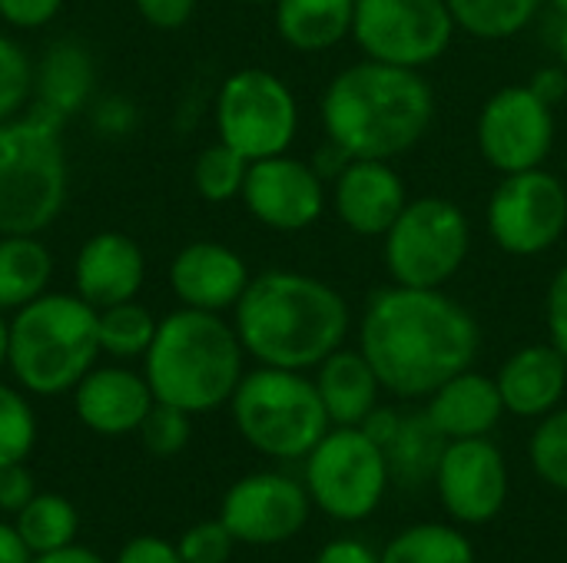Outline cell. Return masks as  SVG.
Returning a JSON list of instances; mask_svg holds the SVG:
<instances>
[{"label": "cell", "instance_id": "1", "mask_svg": "<svg viewBox=\"0 0 567 563\" xmlns=\"http://www.w3.org/2000/svg\"><path fill=\"white\" fill-rule=\"evenodd\" d=\"M475 315L442 289L392 285L369 299L359 348L385 392L429 398L449 378L472 368L478 355Z\"/></svg>", "mask_w": 567, "mask_h": 563}, {"label": "cell", "instance_id": "2", "mask_svg": "<svg viewBox=\"0 0 567 563\" xmlns=\"http://www.w3.org/2000/svg\"><path fill=\"white\" fill-rule=\"evenodd\" d=\"M243 348L272 368H319L349 335V305L322 279L272 269L249 279L236 302Z\"/></svg>", "mask_w": 567, "mask_h": 563}, {"label": "cell", "instance_id": "3", "mask_svg": "<svg viewBox=\"0 0 567 563\" xmlns=\"http://www.w3.org/2000/svg\"><path fill=\"white\" fill-rule=\"evenodd\" d=\"M435 119V93L412 66L362 60L346 66L322 96L326 136L352 159H395Z\"/></svg>", "mask_w": 567, "mask_h": 563}, {"label": "cell", "instance_id": "4", "mask_svg": "<svg viewBox=\"0 0 567 563\" xmlns=\"http://www.w3.org/2000/svg\"><path fill=\"white\" fill-rule=\"evenodd\" d=\"M243 342L236 325L223 322L219 312L179 309L166 315L146 362V382L156 402L176 405L189 415L226 405L243 382Z\"/></svg>", "mask_w": 567, "mask_h": 563}, {"label": "cell", "instance_id": "5", "mask_svg": "<svg viewBox=\"0 0 567 563\" xmlns=\"http://www.w3.org/2000/svg\"><path fill=\"white\" fill-rule=\"evenodd\" d=\"M96 355V309L80 295L43 292L10 319L7 365L33 395H63L76 388Z\"/></svg>", "mask_w": 567, "mask_h": 563}, {"label": "cell", "instance_id": "6", "mask_svg": "<svg viewBox=\"0 0 567 563\" xmlns=\"http://www.w3.org/2000/svg\"><path fill=\"white\" fill-rule=\"evenodd\" d=\"M60 123L30 110L0 123V236H40L66 202V153Z\"/></svg>", "mask_w": 567, "mask_h": 563}, {"label": "cell", "instance_id": "7", "mask_svg": "<svg viewBox=\"0 0 567 563\" xmlns=\"http://www.w3.org/2000/svg\"><path fill=\"white\" fill-rule=\"evenodd\" d=\"M229 405L239 435L259 455L279 461L306 458L332 425L316 382H309L302 372L272 365L243 375Z\"/></svg>", "mask_w": 567, "mask_h": 563}, {"label": "cell", "instance_id": "8", "mask_svg": "<svg viewBox=\"0 0 567 563\" xmlns=\"http://www.w3.org/2000/svg\"><path fill=\"white\" fill-rule=\"evenodd\" d=\"M472 226L462 206L442 196L412 199L385 232V265L395 285L442 289L465 265Z\"/></svg>", "mask_w": 567, "mask_h": 563}, {"label": "cell", "instance_id": "9", "mask_svg": "<svg viewBox=\"0 0 567 563\" xmlns=\"http://www.w3.org/2000/svg\"><path fill=\"white\" fill-rule=\"evenodd\" d=\"M216 129L249 163L286 153L299 129V106L289 83L259 66L236 70L219 86Z\"/></svg>", "mask_w": 567, "mask_h": 563}, {"label": "cell", "instance_id": "10", "mask_svg": "<svg viewBox=\"0 0 567 563\" xmlns=\"http://www.w3.org/2000/svg\"><path fill=\"white\" fill-rule=\"evenodd\" d=\"M389 481L385 451L362 428H336L306 455V491L336 521L369 518Z\"/></svg>", "mask_w": 567, "mask_h": 563}, {"label": "cell", "instance_id": "11", "mask_svg": "<svg viewBox=\"0 0 567 563\" xmlns=\"http://www.w3.org/2000/svg\"><path fill=\"white\" fill-rule=\"evenodd\" d=\"M452 33L445 0H355L352 37L369 60L422 70L449 50Z\"/></svg>", "mask_w": 567, "mask_h": 563}, {"label": "cell", "instance_id": "12", "mask_svg": "<svg viewBox=\"0 0 567 563\" xmlns=\"http://www.w3.org/2000/svg\"><path fill=\"white\" fill-rule=\"evenodd\" d=\"M488 229L508 256L548 252L567 229L565 183L542 166L508 173L488 199Z\"/></svg>", "mask_w": 567, "mask_h": 563}, {"label": "cell", "instance_id": "13", "mask_svg": "<svg viewBox=\"0 0 567 563\" xmlns=\"http://www.w3.org/2000/svg\"><path fill=\"white\" fill-rule=\"evenodd\" d=\"M551 146L555 113L532 86H505L482 106L478 149L505 176L542 166Z\"/></svg>", "mask_w": 567, "mask_h": 563}, {"label": "cell", "instance_id": "14", "mask_svg": "<svg viewBox=\"0 0 567 563\" xmlns=\"http://www.w3.org/2000/svg\"><path fill=\"white\" fill-rule=\"evenodd\" d=\"M219 521L243 544H282L309 521V491L286 475H249L223 498Z\"/></svg>", "mask_w": 567, "mask_h": 563}, {"label": "cell", "instance_id": "15", "mask_svg": "<svg viewBox=\"0 0 567 563\" xmlns=\"http://www.w3.org/2000/svg\"><path fill=\"white\" fill-rule=\"evenodd\" d=\"M249 216L276 232L309 229L326 209V179L302 159L286 153L249 163L239 196Z\"/></svg>", "mask_w": 567, "mask_h": 563}, {"label": "cell", "instance_id": "16", "mask_svg": "<svg viewBox=\"0 0 567 563\" xmlns=\"http://www.w3.org/2000/svg\"><path fill=\"white\" fill-rule=\"evenodd\" d=\"M445 511L462 524H488L508 498V468L488 438L449 441L435 471Z\"/></svg>", "mask_w": 567, "mask_h": 563}, {"label": "cell", "instance_id": "17", "mask_svg": "<svg viewBox=\"0 0 567 563\" xmlns=\"http://www.w3.org/2000/svg\"><path fill=\"white\" fill-rule=\"evenodd\" d=\"M249 285V269L239 252L223 242H189L169 262V289L186 309L226 312L236 309Z\"/></svg>", "mask_w": 567, "mask_h": 563}, {"label": "cell", "instance_id": "18", "mask_svg": "<svg viewBox=\"0 0 567 563\" xmlns=\"http://www.w3.org/2000/svg\"><path fill=\"white\" fill-rule=\"evenodd\" d=\"M336 216L355 236H385L409 206L402 176L385 159H352L332 189Z\"/></svg>", "mask_w": 567, "mask_h": 563}, {"label": "cell", "instance_id": "19", "mask_svg": "<svg viewBox=\"0 0 567 563\" xmlns=\"http://www.w3.org/2000/svg\"><path fill=\"white\" fill-rule=\"evenodd\" d=\"M146 259L133 236L126 232H96L83 242L73 265L76 295L96 312L136 299L143 289Z\"/></svg>", "mask_w": 567, "mask_h": 563}, {"label": "cell", "instance_id": "20", "mask_svg": "<svg viewBox=\"0 0 567 563\" xmlns=\"http://www.w3.org/2000/svg\"><path fill=\"white\" fill-rule=\"evenodd\" d=\"M73 398H76L80 421L90 431L110 435V438L136 431L156 402L146 375H136L120 365H110V368L93 365L73 388Z\"/></svg>", "mask_w": 567, "mask_h": 563}, {"label": "cell", "instance_id": "21", "mask_svg": "<svg viewBox=\"0 0 567 563\" xmlns=\"http://www.w3.org/2000/svg\"><path fill=\"white\" fill-rule=\"evenodd\" d=\"M505 411L518 418L551 415L567 388V358L555 345H525L498 372Z\"/></svg>", "mask_w": 567, "mask_h": 563}, {"label": "cell", "instance_id": "22", "mask_svg": "<svg viewBox=\"0 0 567 563\" xmlns=\"http://www.w3.org/2000/svg\"><path fill=\"white\" fill-rule=\"evenodd\" d=\"M425 415L432 418V425L449 438H488V431L502 421L505 415V402L498 392V382L478 372H462L455 378H449L442 388H435L429 395V408Z\"/></svg>", "mask_w": 567, "mask_h": 563}, {"label": "cell", "instance_id": "23", "mask_svg": "<svg viewBox=\"0 0 567 563\" xmlns=\"http://www.w3.org/2000/svg\"><path fill=\"white\" fill-rule=\"evenodd\" d=\"M319 398L329 411V421L339 428H359L375 408H379V392L382 382L369 358L352 348H336L316 375Z\"/></svg>", "mask_w": 567, "mask_h": 563}, {"label": "cell", "instance_id": "24", "mask_svg": "<svg viewBox=\"0 0 567 563\" xmlns=\"http://www.w3.org/2000/svg\"><path fill=\"white\" fill-rule=\"evenodd\" d=\"M33 90L37 106L53 113L56 119H66L73 110H80L93 90V60L86 46L73 40L53 43L33 70Z\"/></svg>", "mask_w": 567, "mask_h": 563}, {"label": "cell", "instance_id": "25", "mask_svg": "<svg viewBox=\"0 0 567 563\" xmlns=\"http://www.w3.org/2000/svg\"><path fill=\"white\" fill-rule=\"evenodd\" d=\"M355 0H276L279 37L302 53L336 46L352 33Z\"/></svg>", "mask_w": 567, "mask_h": 563}, {"label": "cell", "instance_id": "26", "mask_svg": "<svg viewBox=\"0 0 567 563\" xmlns=\"http://www.w3.org/2000/svg\"><path fill=\"white\" fill-rule=\"evenodd\" d=\"M53 279V256L37 236H0V312L40 299Z\"/></svg>", "mask_w": 567, "mask_h": 563}, {"label": "cell", "instance_id": "27", "mask_svg": "<svg viewBox=\"0 0 567 563\" xmlns=\"http://www.w3.org/2000/svg\"><path fill=\"white\" fill-rule=\"evenodd\" d=\"M445 445H449V438L432 425V418L425 411L402 415L395 438L385 445L389 475L399 484H422V481L435 478Z\"/></svg>", "mask_w": 567, "mask_h": 563}, {"label": "cell", "instance_id": "28", "mask_svg": "<svg viewBox=\"0 0 567 563\" xmlns=\"http://www.w3.org/2000/svg\"><path fill=\"white\" fill-rule=\"evenodd\" d=\"M17 534L30 548V554H53L73 544L80 518L76 508L60 494H37L20 514H17Z\"/></svg>", "mask_w": 567, "mask_h": 563}, {"label": "cell", "instance_id": "29", "mask_svg": "<svg viewBox=\"0 0 567 563\" xmlns=\"http://www.w3.org/2000/svg\"><path fill=\"white\" fill-rule=\"evenodd\" d=\"M455 27L478 40H508L525 30L545 0H445Z\"/></svg>", "mask_w": 567, "mask_h": 563}, {"label": "cell", "instance_id": "30", "mask_svg": "<svg viewBox=\"0 0 567 563\" xmlns=\"http://www.w3.org/2000/svg\"><path fill=\"white\" fill-rule=\"evenodd\" d=\"M382 563H475L462 531L445 524H415L382 551Z\"/></svg>", "mask_w": 567, "mask_h": 563}, {"label": "cell", "instance_id": "31", "mask_svg": "<svg viewBox=\"0 0 567 563\" xmlns=\"http://www.w3.org/2000/svg\"><path fill=\"white\" fill-rule=\"evenodd\" d=\"M156 329H159V322L136 299L106 305L96 312L100 352H106L113 358H143L156 338Z\"/></svg>", "mask_w": 567, "mask_h": 563}, {"label": "cell", "instance_id": "32", "mask_svg": "<svg viewBox=\"0 0 567 563\" xmlns=\"http://www.w3.org/2000/svg\"><path fill=\"white\" fill-rule=\"evenodd\" d=\"M246 173H249V159L219 139L196 156L193 186L206 202H229V199L243 196Z\"/></svg>", "mask_w": 567, "mask_h": 563}, {"label": "cell", "instance_id": "33", "mask_svg": "<svg viewBox=\"0 0 567 563\" xmlns=\"http://www.w3.org/2000/svg\"><path fill=\"white\" fill-rule=\"evenodd\" d=\"M37 441V418L17 388L0 385V468L27 461Z\"/></svg>", "mask_w": 567, "mask_h": 563}, {"label": "cell", "instance_id": "34", "mask_svg": "<svg viewBox=\"0 0 567 563\" xmlns=\"http://www.w3.org/2000/svg\"><path fill=\"white\" fill-rule=\"evenodd\" d=\"M532 468L551 488L567 491V408L545 415V421L532 435Z\"/></svg>", "mask_w": 567, "mask_h": 563}, {"label": "cell", "instance_id": "35", "mask_svg": "<svg viewBox=\"0 0 567 563\" xmlns=\"http://www.w3.org/2000/svg\"><path fill=\"white\" fill-rule=\"evenodd\" d=\"M33 93V63L13 37L0 33V123L20 116Z\"/></svg>", "mask_w": 567, "mask_h": 563}, {"label": "cell", "instance_id": "36", "mask_svg": "<svg viewBox=\"0 0 567 563\" xmlns=\"http://www.w3.org/2000/svg\"><path fill=\"white\" fill-rule=\"evenodd\" d=\"M136 431L150 455L173 458L189 445V411L166 405V402H153V408L146 411V418Z\"/></svg>", "mask_w": 567, "mask_h": 563}, {"label": "cell", "instance_id": "37", "mask_svg": "<svg viewBox=\"0 0 567 563\" xmlns=\"http://www.w3.org/2000/svg\"><path fill=\"white\" fill-rule=\"evenodd\" d=\"M233 544L236 538L223 521H203L183 534L176 551L186 563H226L233 554Z\"/></svg>", "mask_w": 567, "mask_h": 563}, {"label": "cell", "instance_id": "38", "mask_svg": "<svg viewBox=\"0 0 567 563\" xmlns=\"http://www.w3.org/2000/svg\"><path fill=\"white\" fill-rule=\"evenodd\" d=\"M63 3L66 0H0V17L10 27L37 30V27H47L63 10Z\"/></svg>", "mask_w": 567, "mask_h": 563}, {"label": "cell", "instance_id": "39", "mask_svg": "<svg viewBox=\"0 0 567 563\" xmlns=\"http://www.w3.org/2000/svg\"><path fill=\"white\" fill-rule=\"evenodd\" d=\"M33 498H37L33 475L23 468V461H17V465H3V468H0V511H7V514H20Z\"/></svg>", "mask_w": 567, "mask_h": 563}, {"label": "cell", "instance_id": "40", "mask_svg": "<svg viewBox=\"0 0 567 563\" xmlns=\"http://www.w3.org/2000/svg\"><path fill=\"white\" fill-rule=\"evenodd\" d=\"M140 17L156 30H179L196 13V0H133Z\"/></svg>", "mask_w": 567, "mask_h": 563}, {"label": "cell", "instance_id": "41", "mask_svg": "<svg viewBox=\"0 0 567 563\" xmlns=\"http://www.w3.org/2000/svg\"><path fill=\"white\" fill-rule=\"evenodd\" d=\"M545 315H548V335L551 345L567 358V265L551 279L548 285V302H545Z\"/></svg>", "mask_w": 567, "mask_h": 563}, {"label": "cell", "instance_id": "42", "mask_svg": "<svg viewBox=\"0 0 567 563\" xmlns=\"http://www.w3.org/2000/svg\"><path fill=\"white\" fill-rule=\"evenodd\" d=\"M116 563H186V561L179 557V551H176L173 544H166V541H159V538H136V541H130V544L120 551Z\"/></svg>", "mask_w": 567, "mask_h": 563}, {"label": "cell", "instance_id": "43", "mask_svg": "<svg viewBox=\"0 0 567 563\" xmlns=\"http://www.w3.org/2000/svg\"><path fill=\"white\" fill-rule=\"evenodd\" d=\"M316 563H382V557H375L359 541H332V544L322 548V554L316 557Z\"/></svg>", "mask_w": 567, "mask_h": 563}, {"label": "cell", "instance_id": "44", "mask_svg": "<svg viewBox=\"0 0 567 563\" xmlns=\"http://www.w3.org/2000/svg\"><path fill=\"white\" fill-rule=\"evenodd\" d=\"M399 421H402V415H399V411H392V408H375V411H372L359 428H362V431H365V435H369V438L385 451V445H389V441L395 438V431H399Z\"/></svg>", "mask_w": 567, "mask_h": 563}, {"label": "cell", "instance_id": "45", "mask_svg": "<svg viewBox=\"0 0 567 563\" xmlns=\"http://www.w3.org/2000/svg\"><path fill=\"white\" fill-rule=\"evenodd\" d=\"M545 103H558L561 96L567 93V70L565 66H545V70H538L535 76H532V83H528Z\"/></svg>", "mask_w": 567, "mask_h": 563}, {"label": "cell", "instance_id": "46", "mask_svg": "<svg viewBox=\"0 0 567 563\" xmlns=\"http://www.w3.org/2000/svg\"><path fill=\"white\" fill-rule=\"evenodd\" d=\"M130 123H133V106H130L126 100L110 96V100L100 103V113H96V126H100V129H106V133L116 136V133H123Z\"/></svg>", "mask_w": 567, "mask_h": 563}, {"label": "cell", "instance_id": "47", "mask_svg": "<svg viewBox=\"0 0 567 563\" xmlns=\"http://www.w3.org/2000/svg\"><path fill=\"white\" fill-rule=\"evenodd\" d=\"M0 563H33L30 548L23 544L17 528H7V524H0Z\"/></svg>", "mask_w": 567, "mask_h": 563}, {"label": "cell", "instance_id": "48", "mask_svg": "<svg viewBox=\"0 0 567 563\" xmlns=\"http://www.w3.org/2000/svg\"><path fill=\"white\" fill-rule=\"evenodd\" d=\"M349 163H352V156H349L342 146H336V143L329 139V146H326V149L316 156V166H312V169H316L322 179H326V176H332V179H336V176H339V173H342Z\"/></svg>", "mask_w": 567, "mask_h": 563}, {"label": "cell", "instance_id": "49", "mask_svg": "<svg viewBox=\"0 0 567 563\" xmlns=\"http://www.w3.org/2000/svg\"><path fill=\"white\" fill-rule=\"evenodd\" d=\"M33 563H106L103 557H96L93 551L86 548H63V551H53V554H40Z\"/></svg>", "mask_w": 567, "mask_h": 563}, {"label": "cell", "instance_id": "50", "mask_svg": "<svg viewBox=\"0 0 567 563\" xmlns=\"http://www.w3.org/2000/svg\"><path fill=\"white\" fill-rule=\"evenodd\" d=\"M7 345H10V322H3L0 315V368L7 365Z\"/></svg>", "mask_w": 567, "mask_h": 563}, {"label": "cell", "instance_id": "51", "mask_svg": "<svg viewBox=\"0 0 567 563\" xmlns=\"http://www.w3.org/2000/svg\"><path fill=\"white\" fill-rule=\"evenodd\" d=\"M558 56H561V66L567 70V17L565 23L558 27Z\"/></svg>", "mask_w": 567, "mask_h": 563}, {"label": "cell", "instance_id": "52", "mask_svg": "<svg viewBox=\"0 0 567 563\" xmlns=\"http://www.w3.org/2000/svg\"><path fill=\"white\" fill-rule=\"evenodd\" d=\"M551 3H555V7H558V10L567 17V0H551Z\"/></svg>", "mask_w": 567, "mask_h": 563}, {"label": "cell", "instance_id": "53", "mask_svg": "<svg viewBox=\"0 0 567 563\" xmlns=\"http://www.w3.org/2000/svg\"><path fill=\"white\" fill-rule=\"evenodd\" d=\"M243 3H276V0H243Z\"/></svg>", "mask_w": 567, "mask_h": 563}]
</instances>
